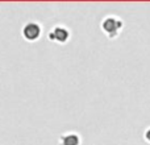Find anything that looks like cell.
Here are the masks:
<instances>
[{"label": "cell", "instance_id": "cell-1", "mask_svg": "<svg viewBox=\"0 0 150 145\" xmlns=\"http://www.w3.org/2000/svg\"><path fill=\"white\" fill-rule=\"evenodd\" d=\"M124 23L121 21V18L116 17V16H105L101 21V29L105 32V34L109 38H115V37L119 34L120 29L122 28Z\"/></svg>", "mask_w": 150, "mask_h": 145}, {"label": "cell", "instance_id": "cell-4", "mask_svg": "<svg viewBox=\"0 0 150 145\" xmlns=\"http://www.w3.org/2000/svg\"><path fill=\"white\" fill-rule=\"evenodd\" d=\"M61 145H80V136L76 132L63 133L59 139Z\"/></svg>", "mask_w": 150, "mask_h": 145}, {"label": "cell", "instance_id": "cell-3", "mask_svg": "<svg viewBox=\"0 0 150 145\" xmlns=\"http://www.w3.org/2000/svg\"><path fill=\"white\" fill-rule=\"evenodd\" d=\"M47 37H49L50 40H53V41L59 42V44H65V42L70 38V31L63 25H55L54 28L49 32Z\"/></svg>", "mask_w": 150, "mask_h": 145}, {"label": "cell", "instance_id": "cell-5", "mask_svg": "<svg viewBox=\"0 0 150 145\" xmlns=\"http://www.w3.org/2000/svg\"><path fill=\"white\" fill-rule=\"evenodd\" d=\"M145 139H146V140H148L149 143H150V128H149V129L145 132Z\"/></svg>", "mask_w": 150, "mask_h": 145}, {"label": "cell", "instance_id": "cell-2", "mask_svg": "<svg viewBox=\"0 0 150 145\" xmlns=\"http://www.w3.org/2000/svg\"><path fill=\"white\" fill-rule=\"evenodd\" d=\"M21 32H23V36L25 40H28V41H36L41 36L42 28L36 21H29V23H26L23 26V31Z\"/></svg>", "mask_w": 150, "mask_h": 145}]
</instances>
